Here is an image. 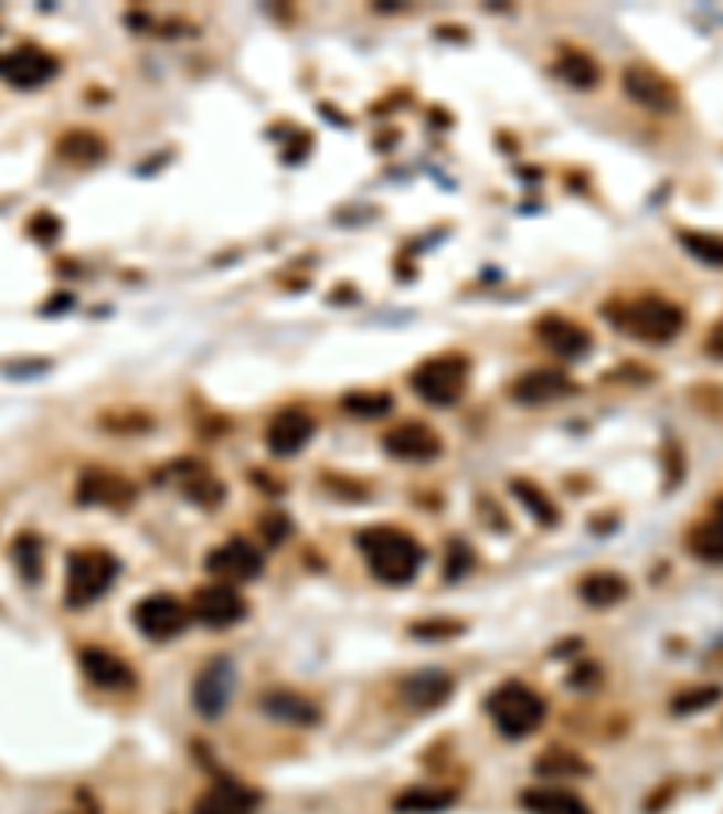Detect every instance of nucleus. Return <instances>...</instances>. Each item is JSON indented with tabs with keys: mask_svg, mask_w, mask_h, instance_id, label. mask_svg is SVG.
I'll return each mask as SVG.
<instances>
[{
	"mask_svg": "<svg viewBox=\"0 0 723 814\" xmlns=\"http://www.w3.org/2000/svg\"><path fill=\"white\" fill-rule=\"evenodd\" d=\"M359 550L370 572L380 583H410L424 564V547L410 532L394 529V525H373L359 536Z\"/></svg>",
	"mask_w": 723,
	"mask_h": 814,
	"instance_id": "1",
	"label": "nucleus"
},
{
	"mask_svg": "<svg viewBox=\"0 0 723 814\" xmlns=\"http://www.w3.org/2000/svg\"><path fill=\"white\" fill-rule=\"evenodd\" d=\"M604 315L612 319L615 330H623L637 340H648V345H666V340H673L683 326H688L683 308L659 294H648L637 300H612V305L604 308Z\"/></svg>",
	"mask_w": 723,
	"mask_h": 814,
	"instance_id": "2",
	"label": "nucleus"
},
{
	"mask_svg": "<svg viewBox=\"0 0 723 814\" xmlns=\"http://www.w3.org/2000/svg\"><path fill=\"white\" fill-rule=\"evenodd\" d=\"M116 572H120V561H116L109 550H76L70 554L65 564V605L73 609H87L95 605L98 598H105L116 583Z\"/></svg>",
	"mask_w": 723,
	"mask_h": 814,
	"instance_id": "3",
	"label": "nucleus"
},
{
	"mask_svg": "<svg viewBox=\"0 0 723 814\" xmlns=\"http://www.w3.org/2000/svg\"><path fill=\"white\" fill-rule=\"evenodd\" d=\"M489 717L507 739H524V734H532L543 725L546 699L529 685H521V680H510V685H499L489 695Z\"/></svg>",
	"mask_w": 723,
	"mask_h": 814,
	"instance_id": "4",
	"label": "nucleus"
},
{
	"mask_svg": "<svg viewBox=\"0 0 723 814\" xmlns=\"http://www.w3.org/2000/svg\"><path fill=\"white\" fill-rule=\"evenodd\" d=\"M467 377H470V366L464 356H438V359H427L424 366H416L413 391L430 405H453L464 399Z\"/></svg>",
	"mask_w": 723,
	"mask_h": 814,
	"instance_id": "5",
	"label": "nucleus"
},
{
	"mask_svg": "<svg viewBox=\"0 0 723 814\" xmlns=\"http://www.w3.org/2000/svg\"><path fill=\"white\" fill-rule=\"evenodd\" d=\"M623 87L626 95L634 98L637 105H644V109L651 113H673L680 105V91L677 84L669 81V76H662L659 70H651V65L644 62H629L623 70Z\"/></svg>",
	"mask_w": 723,
	"mask_h": 814,
	"instance_id": "6",
	"label": "nucleus"
},
{
	"mask_svg": "<svg viewBox=\"0 0 723 814\" xmlns=\"http://www.w3.org/2000/svg\"><path fill=\"white\" fill-rule=\"evenodd\" d=\"M189 605H181L174 594H149L135 605V626L149 641H170L189 626Z\"/></svg>",
	"mask_w": 723,
	"mask_h": 814,
	"instance_id": "7",
	"label": "nucleus"
},
{
	"mask_svg": "<svg viewBox=\"0 0 723 814\" xmlns=\"http://www.w3.org/2000/svg\"><path fill=\"white\" fill-rule=\"evenodd\" d=\"M232 688H235V666L228 655H217V659H210L200 677H195L192 685V706L200 710L203 717H221L228 710L232 702Z\"/></svg>",
	"mask_w": 723,
	"mask_h": 814,
	"instance_id": "8",
	"label": "nucleus"
},
{
	"mask_svg": "<svg viewBox=\"0 0 723 814\" xmlns=\"http://www.w3.org/2000/svg\"><path fill=\"white\" fill-rule=\"evenodd\" d=\"M55 73H59V59L36 44H22L15 51H8V55H0V76L15 87H41Z\"/></svg>",
	"mask_w": 723,
	"mask_h": 814,
	"instance_id": "9",
	"label": "nucleus"
},
{
	"mask_svg": "<svg viewBox=\"0 0 723 814\" xmlns=\"http://www.w3.org/2000/svg\"><path fill=\"white\" fill-rule=\"evenodd\" d=\"M192 615L203 626L225 630V626L240 623L243 615H246V601H243V594L232 583H210V586H203L200 594L192 598Z\"/></svg>",
	"mask_w": 723,
	"mask_h": 814,
	"instance_id": "10",
	"label": "nucleus"
},
{
	"mask_svg": "<svg viewBox=\"0 0 723 814\" xmlns=\"http://www.w3.org/2000/svg\"><path fill=\"white\" fill-rule=\"evenodd\" d=\"M206 569L217 575L221 583H249L257 580L261 569H265V558L257 554L254 543L246 540H228L225 547H217L214 554L206 558Z\"/></svg>",
	"mask_w": 723,
	"mask_h": 814,
	"instance_id": "11",
	"label": "nucleus"
},
{
	"mask_svg": "<svg viewBox=\"0 0 723 814\" xmlns=\"http://www.w3.org/2000/svg\"><path fill=\"white\" fill-rule=\"evenodd\" d=\"M535 337L561 359H578L594 348V334L586 326H578L575 319H568V315H543L535 323Z\"/></svg>",
	"mask_w": 723,
	"mask_h": 814,
	"instance_id": "12",
	"label": "nucleus"
},
{
	"mask_svg": "<svg viewBox=\"0 0 723 814\" xmlns=\"http://www.w3.org/2000/svg\"><path fill=\"white\" fill-rule=\"evenodd\" d=\"M311 435H315V420L305 410L275 413L265 427V442L275 456H297L311 442Z\"/></svg>",
	"mask_w": 723,
	"mask_h": 814,
	"instance_id": "13",
	"label": "nucleus"
},
{
	"mask_svg": "<svg viewBox=\"0 0 723 814\" xmlns=\"http://www.w3.org/2000/svg\"><path fill=\"white\" fill-rule=\"evenodd\" d=\"M76 496L87 507H127L135 504V485L105 467H87L81 475V485H76Z\"/></svg>",
	"mask_w": 723,
	"mask_h": 814,
	"instance_id": "14",
	"label": "nucleus"
},
{
	"mask_svg": "<svg viewBox=\"0 0 723 814\" xmlns=\"http://www.w3.org/2000/svg\"><path fill=\"white\" fill-rule=\"evenodd\" d=\"M384 450L398 459H410V464H424V459H434L442 453V438L438 431L419 424V420H405L384 438Z\"/></svg>",
	"mask_w": 723,
	"mask_h": 814,
	"instance_id": "15",
	"label": "nucleus"
},
{
	"mask_svg": "<svg viewBox=\"0 0 723 814\" xmlns=\"http://www.w3.org/2000/svg\"><path fill=\"white\" fill-rule=\"evenodd\" d=\"M575 384L568 380V373L561 370H529L521 373L514 384H510V399L521 402V405H546V402H557L564 395H572Z\"/></svg>",
	"mask_w": 723,
	"mask_h": 814,
	"instance_id": "16",
	"label": "nucleus"
},
{
	"mask_svg": "<svg viewBox=\"0 0 723 814\" xmlns=\"http://www.w3.org/2000/svg\"><path fill=\"white\" fill-rule=\"evenodd\" d=\"M261 804V793L243 782H214L195 800L192 814H254Z\"/></svg>",
	"mask_w": 723,
	"mask_h": 814,
	"instance_id": "17",
	"label": "nucleus"
},
{
	"mask_svg": "<svg viewBox=\"0 0 723 814\" xmlns=\"http://www.w3.org/2000/svg\"><path fill=\"white\" fill-rule=\"evenodd\" d=\"M261 710L294 728H311V725H319V717H322L315 699H308V695H300V691H289V688H275V691L261 695Z\"/></svg>",
	"mask_w": 723,
	"mask_h": 814,
	"instance_id": "18",
	"label": "nucleus"
},
{
	"mask_svg": "<svg viewBox=\"0 0 723 814\" xmlns=\"http://www.w3.org/2000/svg\"><path fill=\"white\" fill-rule=\"evenodd\" d=\"M81 669H84V677L91 680V685L105 688V691L135 685V669H130L124 659H116L113 652H105V648H84L81 652Z\"/></svg>",
	"mask_w": 723,
	"mask_h": 814,
	"instance_id": "19",
	"label": "nucleus"
},
{
	"mask_svg": "<svg viewBox=\"0 0 723 814\" xmlns=\"http://www.w3.org/2000/svg\"><path fill=\"white\" fill-rule=\"evenodd\" d=\"M456 680L442 669H424V674H413L402 680V699L413 706V710H434L453 695Z\"/></svg>",
	"mask_w": 723,
	"mask_h": 814,
	"instance_id": "20",
	"label": "nucleus"
},
{
	"mask_svg": "<svg viewBox=\"0 0 723 814\" xmlns=\"http://www.w3.org/2000/svg\"><path fill=\"white\" fill-rule=\"evenodd\" d=\"M521 807L529 814H594L583 796L572 793V790H557V785H535V790H524Z\"/></svg>",
	"mask_w": 723,
	"mask_h": 814,
	"instance_id": "21",
	"label": "nucleus"
},
{
	"mask_svg": "<svg viewBox=\"0 0 723 814\" xmlns=\"http://www.w3.org/2000/svg\"><path fill=\"white\" fill-rule=\"evenodd\" d=\"M626 594H629V583L619 572H589V575H583V583H578V598L594 609L619 605Z\"/></svg>",
	"mask_w": 723,
	"mask_h": 814,
	"instance_id": "22",
	"label": "nucleus"
},
{
	"mask_svg": "<svg viewBox=\"0 0 723 814\" xmlns=\"http://www.w3.org/2000/svg\"><path fill=\"white\" fill-rule=\"evenodd\" d=\"M557 76L564 84H572L575 91H589V87L600 84V65L594 55H586V51L564 47L561 59H557Z\"/></svg>",
	"mask_w": 723,
	"mask_h": 814,
	"instance_id": "23",
	"label": "nucleus"
},
{
	"mask_svg": "<svg viewBox=\"0 0 723 814\" xmlns=\"http://www.w3.org/2000/svg\"><path fill=\"white\" fill-rule=\"evenodd\" d=\"M59 156L70 163H98L105 156V141L95 135V130H70V135H62L59 141Z\"/></svg>",
	"mask_w": 723,
	"mask_h": 814,
	"instance_id": "24",
	"label": "nucleus"
},
{
	"mask_svg": "<svg viewBox=\"0 0 723 814\" xmlns=\"http://www.w3.org/2000/svg\"><path fill=\"white\" fill-rule=\"evenodd\" d=\"M688 547H691V554L699 561L723 564V521L713 518V521L694 525L691 536H688Z\"/></svg>",
	"mask_w": 723,
	"mask_h": 814,
	"instance_id": "25",
	"label": "nucleus"
},
{
	"mask_svg": "<svg viewBox=\"0 0 723 814\" xmlns=\"http://www.w3.org/2000/svg\"><path fill=\"white\" fill-rule=\"evenodd\" d=\"M456 800V793H449V790H430V785H424V790H405L398 800H394V807H398L402 814H434V811H442V807H449Z\"/></svg>",
	"mask_w": 723,
	"mask_h": 814,
	"instance_id": "26",
	"label": "nucleus"
},
{
	"mask_svg": "<svg viewBox=\"0 0 723 814\" xmlns=\"http://www.w3.org/2000/svg\"><path fill=\"white\" fill-rule=\"evenodd\" d=\"M11 558H15V569L22 572L25 583H36L41 580V569H44V543L36 540L33 532H22L15 543H11Z\"/></svg>",
	"mask_w": 723,
	"mask_h": 814,
	"instance_id": "27",
	"label": "nucleus"
},
{
	"mask_svg": "<svg viewBox=\"0 0 723 814\" xmlns=\"http://www.w3.org/2000/svg\"><path fill=\"white\" fill-rule=\"evenodd\" d=\"M723 699V688L720 685H694V688H683L673 695V702H669V710L677 717H691V713H702L709 706H716Z\"/></svg>",
	"mask_w": 723,
	"mask_h": 814,
	"instance_id": "28",
	"label": "nucleus"
},
{
	"mask_svg": "<svg viewBox=\"0 0 723 814\" xmlns=\"http://www.w3.org/2000/svg\"><path fill=\"white\" fill-rule=\"evenodd\" d=\"M680 243H683V251H688L691 257H699L702 265L723 268V235H709V232H691V229H683V232H680Z\"/></svg>",
	"mask_w": 723,
	"mask_h": 814,
	"instance_id": "29",
	"label": "nucleus"
},
{
	"mask_svg": "<svg viewBox=\"0 0 723 814\" xmlns=\"http://www.w3.org/2000/svg\"><path fill=\"white\" fill-rule=\"evenodd\" d=\"M344 413L348 416H384L387 410H394V399L387 395V391H351V395H344Z\"/></svg>",
	"mask_w": 723,
	"mask_h": 814,
	"instance_id": "30",
	"label": "nucleus"
},
{
	"mask_svg": "<svg viewBox=\"0 0 723 814\" xmlns=\"http://www.w3.org/2000/svg\"><path fill=\"white\" fill-rule=\"evenodd\" d=\"M514 496H518V500H521L524 507H529L532 515H535L539 521H543V525H554V521H557V507L546 500V493L539 489V485L518 478V482H514Z\"/></svg>",
	"mask_w": 723,
	"mask_h": 814,
	"instance_id": "31",
	"label": "nucleus"
},
{
	"mask_svg": "<svg viewBox=\"0 0 723 814\" xmlns=\"http://www.w3.org/2000/svg\"><path fill=\"white\" fill-rule=\"evenodd\" d=\"M539 774H554V779H568V774H586V764L578 760L575 753H561V750H550L543 753V760L535 764Z\"/></svg>",
	"mask_w": 723,
	"mask_h": 814,
	"instance_id": "32",
	"label": "nucleus"
},
{
	"mask_svg": "<svg viewBox=\"0 0 723 814\" xmlns=\"http://www.w3.org/2000/svg\"><path fill=\"white\" fill-rule=\"evenodd\" d=\"M30 232H33V240H41V243H51L55 240V235L62 232V225L51 214H36L33 221H30Z\"/></svg>",
	"mask_w": 723,
	"mask_h": 814,
	"instance_id": "33",
	"label": "nucleus"
},
{
	"mask_svg": "<svg viewBox=\"0 0 723 814\" xmlns=\"http://www.w3.org/2000/svg\"><path fill=\"white\" fill-rule=\"evenodd\" d=\"M459 630H464V626H459V623H419V626H413V634L416 637H453V634H459Z\"/></svg>",
	"mask_w": 723,
	"mask_h": 814,
	"instance_id": "34",
	"label": "nucleus"
},
{
	"mask_svg": "<svg viewBox=\"0 0 723 814\" xmlns=\"http://www.w3.org/2000/svg\"><path fill=\"white\" fill-rule=\"evenodd\" d=\"M705 356H709V359H716V362H723V319H716V323H713V330L705 334Z\"/></svg>",
	"mask_w": 723,
	"mask_h": 814,
	"instance_id": "35",
	"label": "nucleus"
},
{
	"mask_svg": "<svg viewBox=\"0 0 723 814\" xmlns=\"http://www.w3.org/2000/svg\"><path fill=\"white\" fill-rule=\"evenodd\" d=\"M286 532H289V525H286V518H265V536L268 540H286Z\"/></svg>",
	"mask_w": 723,
	"mask_h": 814,
	"instance_id": "36",
	"label": "nucleus"
},
{
	"mask_svg": "<svg viewBox=\"0 0 723 814\" xmlns=\"http://www.w3.org/2000/svg\"><path fill=\"white\" fill-rule=\"evenodd\" d=\"M716 518L723 521V496H720V500H716Z\"/></svg>",
	"mask_w": 723,
	"mask_h": 814,
	"instance_id": "37",
	"label": "nucleus"
},
{
	"mask_svg": "<svg viewBox=\"0 0 723 814\" xmlns=\"http://www.w3.org/2000/svg\"><path fill=\"white\" fill-rule=\"evenodd\" d=\"M76 814H87V811H76Z\"/></svg>",
	"mask_w": 723,
	"mask_h": 814,
	"instance_id": "38",
	"label": "nucleus"
}]
</instances>
